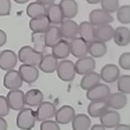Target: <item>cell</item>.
<instances>
[{
  "label": "cell",
  "instance_id": "obj_30",
  "mask_svg": "<svg viewBox=\"0 0 130 130\" xmlns=\"http://www.w3.org/2000/svg\"><path fill=\"white\" fill-rule=\"evenodd\" d=\"M100 75L95 72H91L86 74L81 79L80 85L83 90H88L94 87L96 85L99 84L100 81Z\"/></svg>",
  "mask_w": 130,
  "mask_h": 130
},
{
  "label": "cell",
  "instance_id": "obj_22",
  "mask_svg": "<svg viewBox=\"0 0 130 130\" xmlns=\"http://www.w3.org/2000/svg\"><path fill=\"white\" fill-rule=\"evenodd\" d=\"M58 66L57 59L52 54H47L43 57L39 65L40 70L47 74L53 73L57 70Z\"/></svg>",
  "mask_w": 130,
  "mask_h": 130
},
{
  "label": "cell",
  "instance_id": "obj_27",
  "mask_svg": "<svg viewBox=\"0 0 130 130\" xmlns=\"http://www.w3.org/2000/svg\"><path fill=\"white\" fill-rule=\"evenodd\" d=\"M52 55L57 59H64L69 56L70 53V43L66 40H61L52 47Z\"/></svg>",
  "mask_w": 130,
  "mask_h": 130
},
{
  "label": "cell",
  "instance_id": "obj_33",
  "mask_svg": "<svg viewBox=\"0 0 130 130\" xmlns=\"http://www.w3.org/2000/svg\"><path fill=\"white\" fill-rule=\"evenodd\" d=\"M31 40L34 46V49L37 52L43 53L46 49L45 32H32L31 34Z\"/></svg>",
  "mask_w": 130,
  "mask_h": 130
},
{
  "label": "cell",
  "instance_id": "obj_19",
  "mask_svg": "<svg viewBox=\"0 0 130 130\" xmlns=\"http://www.w3.org/2000/svg\"><path fill=\"white\" fill-rule=\"evenodd\" d=\"M59 6L62 10L64 18H74L77 14L78 5L77 2L74 0H62L60 2Z\"/></svg>",
  "mask_w": 130,
  "mask_h": 130
},
{
  "label": "cell",
  "instance_id": "obj_17",
  "mask_svg": "<svg viewBox=\"0 0 130 130\" xmlns=\"http://www.w3.org/2000/svg\"><path fill=\"white\" fill-rule=\"evenodd\" d=\"M114 29L109 24L98 26L94 29V39L96 41L106 42L112 39Z\"/></svg>",
  "mask_w": 130,
  "mask_h": 130
},
{
  "label": "cell",
  "instance_id": "obj_47",
  "mask_svg": "<svg viewBox=\"0 0 130 130\" xmlns=\"http://www.w3.org/2000/svg\"><path fill=\"white\" fill-rule=\"evenodd\" d=\"M15 2H16L17 3H27V2H28L29 1L28 0H26V1H20V0H15L14 1Z\"/></svg>",
  "mask_w": 130,
  "mask_h": 130
},
{
  "label": "cell",
  "instance_id": "obj_34",
  "mask_svg": "<svg viewBox=\"0 0 130 130\" xmlns=\"http://www.w3.org/2000/svg\"><path fill=\"white\" fill-rule=\"evenodd\" d=\"M117 17L120 23L124 24H129L130 23V6L123 5L118 8L117 10Z\"/></svg>",
  "mask_w": 130,
  "mask_h": 130
},
{
  "label": "cell",
  "instance_id": "obj_20",
  "mask_svg": "<svg viewBox=\"0 0 130 130\" xmlns=\"http://www.w3.org/2000/svg\"><path fill=\"white\" fill-rule=\"evenodd\" d=\"M113 40L119 46H126L130 42V31L126 27H118L114 31Z\"/></svg>",
  "mask_w": 130,
  "mask_h": 130
},
{
  "label": "cell",
  "instance_id": "obj_37",
  "mask_svg": "<svg viewBox=\"0 0 130 130\" xmlns=\"http://www.w3.org/2000/svg\"><path fill=\"white\" fill-rule=\"evenodd\" d=\"M118 63L122 69L125 70H130V53L126 52L122 53L118 59Z\"/></svg>",
  "mask_w": 130,
  "mask_h": 130
},
{
  "label": "cell",
  "instance_id": "obj_45",
  "mask_svg": "<svg viewBox=\"0 0 130 130\" xmlns=\"http://www.w3.org/2000/svg\"><path fill=\"white\" fill-rule=\"evenodd\" d=\"M105 127L102 126V124H94L92 127L91 130H105Z\"/></svg>",
  "mask_w": 130,
  "mask_h": 130
},
{
  "label": "cell",
  "instance_id": "obj_46",
  "mask_svg": "<svg viewBox=\"0 0 130 130\" xmlns=\"http://www.w3.org/2000/svg\"><path fill=\"white\" fill-rule=\"evenodd\" d=\"M87 2L89 3H90V4H95V3H98L99 2H101V1H89V0H87Z\"/></svg>",
  "mask_w": 130,
  "mask_h": 130
},
{
  "label": "cell",
  "instance_id": "obj_6",
  "mask_svg": "<svg viewBox=\"0 0 130 130\" xmlns=\"http://www.w3.org/2000/svg\"><path fill=\"white\" fill-rule=\"evenodd\" d=\"M23 79L19 72L11 70L5 74L3 78V85L9 90H16L22 87Z\"/></svg>",
  "mask_w": 130,
  "mask_h": 130
},
{
  "label": "cell",
  "instance_id": "obj_35",
  "mask_svg": "<svg viewBox=\"0 0 130 130\" xmlns=\"http://www.w3.org/2000/svg\"><path fill=\"white\" fill-rule=\"evenodd\" d=\"M118 90L122 94H129L130 93V76L129 75H124L118 77Z\"/></svg>",
  "mask_w": 130,
  "mask_h": 130
},
{
  "label": "cell",
  "instance_id": "obj_5",
  "mask_svg": "<svg viewBox=\"0 0 130 130\" xmlns=\"http://www.w3.org/2000/svg\"><path fill=\"white\" fill-rule=\"evenodd\" d=\"M7 99L9 106L14 111H21L25 105V94L22 90L19 89L9 91L7 95Z\"/></svg>",
  "mask_w": 130,
  "mask_h": 130
},
{
  "label": "cell",
  "instance_id": "obj_2",
  "mask_svg": "<svg viewBox=\"0 0 130 130\" xmlns=\"http://www.w3.org/2000/svg\"><path fill=\"white\" fill-rule=\"evenodd\" d=\"M36 120L35 111L30 108H24L17 116L16 125L21 129H31L35 127Z\"/></svg>",
  "mask_w": 130,
  "mask_h": 130
},
{
  "label": "cell",
  "instance_id": "obj_1",
  "mask_svg": "<svg viewBox=\"0 0 130 130\" xmlns=\"http://www.w3.org/2000/svg\"><path fill=\"white\" fill-rule=\"evenodd\" d=\"M42 58V53L29 46H23L18 52V59L24 64L39 66Z\"/></svg>",
  "mask_w": 130,
  "mask_h": 130
},
{
  "label": "cell",
  "instance_id": "obj_16",
  "mask_svg": "<svg viewBox=\"0 0 130 130\" xmlns=\"http://www.w3.org/2000/svg\"><path fill=\"white\" fill-rule=\"evenodd\" d=\"M101 124L106 128H113L120 122V114L115 111L107 110L100 117Z\"/></svg>",
  "mask_w": 130,
  "mask_h": 130
},
{
  "label": "cell",
  "instance_id": "obj_10",
  "mask_svg": "<svg viewBox=\"0 0 130 130\" xmlns=\"http://www.w3.org/2000/svg\"><path fill=\"white\" fill-rule=\"evenodd\" d=\"M96 68V61L91 57L85 56L80 58L75 64V72L79 75H86Z\"/></svg>",
  "mask_w": 130,
  "mask_h": 130
},
{
  "label": "cell",
  "instance_id": "obj_11",
  "mask_svg": "<svg viewBox=\"0 0 130 130\" xmlns=\"http://www.w3.org/2000/svg\"><path fill=\"white\" fill-rule=\"evenodd\" d=\"M70 53L76 58H81L86 56L89 53V45L83 39L75 38L70 43Z\"/></svg>",
  "mask_w": 130,
  "mask_h": 130
},
{
  "label": "cell",
  "instance_id": "obj_3",
  "mask_svg": "<svg viewBox=\"0 0 130 130\" xmlns=\"http://www.w3.org/2000/svg\"><path fill=\"white\" fill-rule=\"evenodd\" d=\"M58 77L62 81L69 82L74 80L75 75V64L69 60H63L58 64L57 68Z\"/></svg>",
  "mask_w": 130,
  "mask_h": 130
},
{
  "label": "cell",
  "instance_id": "obj_28",
  "mask_svg": "<svg viewBox=\"0 0 130 130\" xmlns=\"http://www.w3.org/2000/svg\"><path fill=\"white\" fill-rule=\"evenodd\" d=\"M26 12L29 18L34 19L46 15V8L39 1H37L28 5Z\"/></svg>",
  "mask_w": 130,
  "mask_h": 130
},
{
  "label": "cell",
  "instance_id": "obj_38",
  "mask_svg": "<svg viewBox=\"0 0 130 130\" xmlns=\"http://www.w3.org/2000/svg\"><path fill=\"white\" fill-rule=\"evenodd\" d=\"M10 108L7 98L0 96V116L4 117L8 115Z\"/></svg>",
  "mask_w": 130,
  "mask_h": 130
},
{
  "label": "cell",
  "instance_id": "obj_26",
  "mask_svg": "<svg viewBox=\"0 0 130 130\" xmlns=\"http://www.w3.org/2000/svg\"><path fill=\"white\" fill-rule=\"evenodd\" d=\"M60 29L57 26H50L45 32V41L47 47H53L61 40Z\"/></svg>",
  "mask_w": 130,
  "mask_h": 130
},
{
  "label": "cell",
  "instance_id": "obj_7",
  "mask_svg": "<svg viewBox=\"0 0 130 130\" xmlns=\"http://www.w3.org/2000/svg\"><path fill=\"white\" fill-rule=\"evenodd\" d=\"M18 57L13 51L5 50L0 53V68L3 70H11L16 67Z\"/></svg>",
  "mask_w": 130,
  "mask_h": 130
},
{
  "label": "cell",
  "instance_id": "obj_21",
  "mask_svg": "<svg viewBox=\"0 0 130 130\" xmlns=\"http://www.w3.org/2000/svg\"><path fill=\"white\" fill-rule=\"evenodd\" d=\"M46 16L50 24H61L63 22V14L59 5L53 4L46 8Z\"/></svg>",
  "mask_w": 130,
  "mask_h": 130
},
{
  "label": "cell",
  "instance_id": "obj_36",
  "mask_svg": "<svg viewBox=\"0 0 130 130\" xmlns=\"http://www.w3.org/2000/svg\"><path fill=\"white\" fill-rule=\"evenodd\" d=\"M102 10L107 13H112L117 12L119 7V2L118 0H103L101 1Z\"/></svg>",
  "mask_w": 130,
  "mask_h": 130
},
{
  "label": "cell",
  "instance_id": "obj_18",
  "mask_svg": "<svg viewBox=\"0 0 130 130\" xmlns=\"http://www.w3.org/2000/svg\"><path fill=\"white\" fill-rule=\"evenodd\" d=\"M109 107L107 100L92 101L88 106L87 111L91 117L98 118L100 117L102 115L108 110Z\"/></svg>",
  "mask_w": 130,
  "mask_h": 130
},
{
  "label": "cell",
  "instance_id": "obj_44",
  "mask_svg": "<svg viewBox=\"0 0 130 130\" xmlns=\"http://www.w3.org/2000/svg\"><path fill=\"white\" fill-rule=\"evenodd\" d=\"M38 1L42 5H44V6H46V5H48V6L52 5L54 4L53 3L55 2L54 0H52V1H50V0H38Z\"/></svg>",
  "mask_w": 130,
  "mask_h": 130
},
{
  "label": "cell",
  "instance_id": "obj_13",
  "mask_svg": "<svg viewBox=\"0 0 130 130\" xmlns=\"http://www.w3.org/2000/svg\"><path fill=\"white\" fill-rule=\"evenodd\" d=\"M21 77L24 82L29 84L34 83L38 79L39 71L35 66L29 64H22L18 70Z\"/></svg>",
  "mask_w": 130,
  "mask_h": 130
},
{
  "label": "cell",
  "instance_id": "obj_15",
  "mask_svg": "<svg viewBox=\"0 0 130 130\" xmlns=\"http://www.w3.org/2000/svg\"><path fill=\"white\" fill-rule=\"evenodd\" d=\"M75 117V110L70 105H62L56 111L55 120L61 124H67L72 121Z\"/></svg>",
  "mask_w": 130,
  "mask_h": 130
},
{
  "label": "cell",
  "instance_id": "obj_39",
  "mask_svg": "<svg viewBox=\"0 0 130 130\" xmlns=\"http://www.w3.org/2000/svg\"><path fill=\"white\" fill-rule=\"evenodd\" d=\"M11 9V3L9 0L0 1V15L2 16L10 14Z\"/></svg>",
  "mask_w": 130,
  "mask_h": 130
},
{
  "label": "cell",
  "instance_id": "obj_23",
  "mask_svg": "<svg viewBox=\"0 0 130 130\" xmlns=\"http://www.w3.org/2000/svg\"><path fill=\"white\" fill-rule=\"evenodd\" d=\"M109 107L115 109H121L127 105V99L126 95L121 92H115L110 94L107 98Z\"/></svg>",
  "mask_w": 130,
  "mask_h": 130
},
{
  "label": "cell",
  "instance_id": "obj_31",
  "mask_svg": "<svg viewBox=\"0 0 130 130\" xmlns=\"http://www.w3.org/2000/svg\"><path fill=\"white\" fill-rule=\"evenodd\" d=\"M72 126L74 130H88L91 126V120L85 114H78L73 118Z\"/></svg>",
  "mask_w": 130,
  "mask_h": 130
},
{
  "label": "cell",
  "instance_id": "obj_40",
  "mask_svg": "<svg viewBox=\"0 0 130 130\" xmlns=\"http://www.w3.org/2000/svg\"><path fill=\"white\" fill-rule=\"evenodd\" d=\"M40 130H60L57 122L53 120H46L42 122L40 126Z\"/></svg>",
  "mask_w": 130,
  "mask_h": 130
},
{
  "label": "cell",
  "instance_id": "obj_24",
  "mask_svg": "<svg viewBox=\"0 0 130 130\" xmlns=\"http://www.w3.org/2000/svg\"><path fill=\"white\" fill-rule=\"evenodd\" d=\"M50 22L46 15L39 18L31 19L29 22V28L32 32H46L50 27Z\"/></svg>",
  "mask_w": 130,
  "mask_h": 130
},
{
  "label": "cell",
  "instance_id": "obj_4",
  "mask_svg": "<svg viewBox=\"0 0 130 130\" xmlns=\"http://www.w3.org/2000/svg\"><path fill=\"white\" fill-rule=\"evenodd\" d=\"M111 94V90L107 85L105 84H98L88 90L86 94L87 99L92 101L107 100Z\"/></svg>",
  "mask_w": 130,
  "mask_h": 130
},
{
  "label": "cell",
  "instance_id": "obj_42",
  "mask_svg": "<svg viewBox=\"0 0 130 130\" xmlns=\"http://www.w3.org/2000/svg\"><path fill=\"white\" fill-rule=\"evenodd\" d=\"M0 127L1 130H5L7 129V123L4 120L3 117L0 118Z\"/></svg>",
  "mask_w": 130,
  "mask_h": 130
},
{
  "label": "cell",
  "instance_id": "obj_8",
  "mask_svg": "<svg viewBox=\"0 0 130 130\" xmlns=\"http://www.w3.org/2000/svg\"><path fill=\"white\" fill-rule=\"evenodd\" d=\"M36 112L37 120H44L53 118L56 113V108L55 105L50 102H44L38 106Z\"/></svg>",
  "mask_w": 130,
  "mask_h": 130
},
{
  "label": "cell",
  "instance_id": "obj_12",
  "mask_svg": "<svg viewBox=\"0 0 130 130\" xmlns=\"http://www.w3.org/2000/svg\"><path fill=\"white\" fill-rule=\"evenodd\" d=\"M60 31L62 37L66 39H75L79 34V26L77 24L72 20H64L61 24Z\"/></svg>",
  "mask_w": 130,
  "mask_h": 130
},
{
  "label": "cell",
  "instance_id": "obj_25",
  "mask_svg": "<svg viewBox=\"0 0 130 130\" xmlns=\"http://www.w3.org/2000/svg\"><path fill=\"white\" fill-rule=\"evenodd\" d=\"M94 29V25L90 22H83L79 25V34L86 42L90 43L95 40Z\"/></svg>",
  "mask_w": 130,
  "mask_h": 130
},
{
  "label": "cell",
  "instance_id": "obj_32",
  "mask_svg": "<svg viewBox=\"0 0 130 130\" xmlns=\"http://www.w3.org/2000/svg\"><path fill=\"white\" fill-rule=\"evenodd\" d=\"M107 52V47L104 42L100 41H94L89 43V53L92 57L100 58L104 57Z\"/></svg>",
  "mask_w": 130,
  "mask_h": 130
},
{
  "label": "cell",
  "instance_id": "obj_41",
  "mask_svg": "<svg viewBox=\"0 0 130 130\" xmlns=\"http://www.w3.org/2000/svg\"><path fill=\"white\" fill-rule=\"evenodd\" d=\"M7 35L5 32L2 30H0V46H3L6 43Z\"/></svg>",
  "mask_w": 130,
  "mask_h": 130
},
{
  "label": "cell",
  "instance_id": "obj_29",
  "mask_svg": "<svg viewBox=\"0 0 130 130\" xmlns=\"http://www.w3.org/2000/svg\"><path fill=\"white\" fill-rule=\"evenodd\" d=\"M44 98L43 93L39 89H31L25 94V103L30 107L39 106Z\"/></svg>",
  "mask_w": 130,
  "mask_h": 130
},
{
  "label": "cell",
  "instance_id": "obj_9",
  "mask_svg": "<svg viewBox=\"0 0 130 130\" xmlns=\"http://www.w3.org/2000/svg\"><path fill=\"white\" fill-rule=\"evenodd\" d=\"M89 20L93 25L100 26L110 24L113 22L114 18L110 14L102 9H94L89 14Z\"/></svg>",
  "mask_w": 130,
  "mask_h": 130
},
{
  "label": "cell",
  "instance_id": "obj_43",
  "mask_svg": "<svg viewBox=\"0 0 130 130\" xmlns=\"http://www.w3.org/2000/svg\"><path fill=\"white\" fill-rule=\"evenodd\" d=\"M130 129V127L129 125L126 124H118V126L115 127V130H129Z\"/></svg>",
  "mask_w": 130,
  "mask_h": 130
},
{
  "label": "cell",
  "instance_id": "obj_14",
  "mask_svg": "<svg viewBox=\"0 0 130 130\" xmlns=\"http://www.w3.org/2000/svg\"><path fill=\"white\" fill-rule=\"evenodd\" d=\"M100 75L105 83H112L117 81L120 76V70L117 65L109 64L102 68Z\"/></svg>",
  "mask_w": 130,
  "mask_h": 130
}]
</instances>
